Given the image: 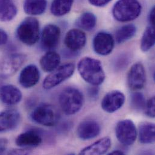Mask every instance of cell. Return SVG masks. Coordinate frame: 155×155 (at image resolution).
Instances as JSON below:
<instances>
[{
    "mask_svg": "<svg viewBox=\"0 0 155 155\" xmlns=\"http://www.w3.org/2000/svg\"><path fill=\"white\" fill-rule=\"evenodd\" d=\"M75 71L73 64L69 63L58 67L44 79L42 86L45 89H51L71 77Z\"/></svg>",
    "mask_w": 155,
    "mask_h": 155,
    "instance_id": "cell-6",
    "label": "cell"
},
{
    "mask_svg": "<svg viewBox=\"0 0 155 155\" xmlns=\"http://www.w3.org/2000/svg\"><path fill=\"white\" fill-rule=\"evenodd\" d=\"M7 153L10 155H28L30 154V152L27 149H13Z\"/></svg>",
    "mask_w": 155,
    "mask_h": 155,
    "instance_id": "cell-33",
    "label": "cell"
},
{
    "mask_svg": "<svg viewBox=\"0 0 155 155\" xmlns=\"http://www.w3.org/2000/svg\"><path fill=\"white\" fill-rule=\"evenodd\" d=\"M31 118L38 124L51 127L55 126L58 122L59 115L53 106L42 104L33 110L31 114Z\"/></svg>",
    "mask_w": 155,
    "mask_h": 155,
    "instance_id": "cell-5",
    "label": "cell"
},
{
    "mask_svg": "<svg viewBox=\"0 0 155 155\" xmlns=\"http://www.w3.org/2000/svg\"><path fill=\"white\" fill-rule=\"evenodd\" d=\"M96 23V16L91 12L83 13L76 21V25L78 27L88 31L92 30L95 28Z\"/></svg>",
    "mask_w": 155,
    "mask_h": 155,
    "instance_id": "cell-26",
    "label": "cell"
},
{
    "mask_svg": "<svg viewBox=\"0 0 155 155\" xmlns=\"http://www.w3.org/2000/svg\"><path fill=\"white\" fill-rule=\"evenodd\" d=\"M26 60L22 53H13L5 57L0 64V71L4 76H10L16 73Z\"/></svg>",
    "mask_w": 155,
    "mask_h": 155,
    "instance_id": "cell-8",
    "label": "cell"
},
{
    "mask_svg": "<svg viewBox=\"0 0 155 155\" xmlns=\"http://www.w3.org/2000/svg\"><path fill=\"white\" fill-rule=\"evenodd\" d=\"M16 13L17 8L12 0H0V21H12Z\"/></svg>",
    "mask_w": 155,
    "mask_h": 155,
    "instance_id": "cell-23",
    "label": "cell"
},
{
    "mask_svg": "<svg viewBox=\"0 0 155 155\" xmlns=\"http://www.w3.org/2000/svg\"><path fill=\"white\" fill-rule=\"evenodd\" d=\"M22 97L21 91L15 86L5 84L0 87V100L6 105H15L21 101Z\"/></svg>",
    "mask_w": 155,
    "mask_h": 155,
    "instance_id": "cell-17",
    "label": "cell"
},
{
    "mask_svg": "<svg viewBox=\"0 0 155 155\" xmlns=\"http://www.w3.org/2000/svg\"><path fill=\"white\" fill-rule=\"evenodd\" d=\"M112 0H89V3L96 7H103L107 5Z\"/></svg>",
    "mask_w": 155,
    "mask_h": 155,
    "instance_id": "cell-30",
    "label": "cell"
},
{
    "mask_svg": "<svg viewBox=\"0 0 155 155\" xmlns=\"http://www.w3.org/2000/svg\"><path fill=\"white\" fill-rule=\"evenodd\" d=\"M42 142L41 135L35 131L29 130L19 134L15 141L16 144L22 148L36 147Z\"/></svg>",
    "mask_w": 155,
    "mask_h": 155,
    "instance_id": "cell-18",
    "label": "cell"
},
{
    "mask_svg": "<svg viewBox=\"0 0 155 155\" xmlns=\"http://www.w3.org/2000/svg\"><path fill=\"white\" fill-rule=\"evenodd\" d=\"M78 70L81 78L92 86L101 84L106 78L101 62L92 58L81 59L78 63Z\"/></svg>",
    "mask_w": 155,
    "mask_h": 155,
    "instance_id": "cell-1",
    "label": "cell"
},
{
    "mask_svg": "<svg viewBox=\"0 0 155 155\" xmlns=\"http://www.w3.org/2000/svg\"><path fill=\"white\" fill-rule=\"evenodd\" d=\"M20 114L15 109H9L0 113V133L15 129L20 122Z\"/></svg>",
    "mask_w": 155,
    "mask_h": 155,
    "instance_id": "cell-16",
    "label": "cell"
},
{
    "mask_svg": "<svg viewBox=\"0 0 155 155\" xmlns=\"http://www.w3.org/2000/svg\"><path fill=\"white\" fill-rule=\"evenodd\" d=\"M146 99L144 95L140 92H135L130 97V106L132 108L138 112L144 109L146 106Z\"/></svg>",
    "mask_w": 155,
    "mask_h": 155,
    "instance_id": "cell-28",
    "label": "cell"
},
{
    "mask_svg": "<svg viewBox=\"0 0 155 155\" xmlns=\"http://www.w3.org/2000/svg\"><path fill=\"white\" fill-rule=\"evenodd\" d=\"M101 132V127L95 120L88 119L81 121L78 126V137L82 140H89L97 137Z\"/></svg>",
    "mask_w": 155,
    "mask_h": 155,
    "instance_id": "cell-13",
    "label": "cell"
},
{
    "mask_svg": "<svg viewBox=\"0 0 155 155\" xmlns=\"http://www.w3.org/2000/svg\"><path fill=\"white\" fill-rule=\"evenodd\" d=\"M139 140L143 144H150L155 142V126L152 123H143L139 126Z\"/></svg>",
    "mask_w": 155,
    "mask_h": 155,
    "instance_id": "cell-21",
    "label": "cell"
},
{
    "mask_svg": "<svg viewBox=\"0 0 155 155\" xmlns=\"http://www.w3.org/2000/svg\"><path fill=\"white\" fill-rule=\"evenodd\" d=\"M155 97H152L146 103V106L144 110L146 115L150 118H155Z\"/></svg>",
    "mask_w": 155,
    "mask_h": 155,
    "instance_id": "cell-29",
    "label": "cell"
},
{
    "mask_svg": "<svg viewBox=\"0 0 155 155\" xmlns=\"http://www.w3.org/2000/svg\"><path fill=\"white\" fill-rule=\"evenodd\" d=\"M74 0H54L51 5V13L56 16H64L71 10Z\"/></svg>",
    "mask_w": 155,
    "mask_h": 155,
    "instance_id": "cell-24",
    "label": "cell"
},
{
    "mask_svg": "<svg viewBox=\"0 0 155 155\" xmlns=\"http://www.w3.org/2000/svg\"><path fill=\"white\" fill-rule=\"evenodd\" d=\"M61 63L60 55L53 51L45 53L40 59V65L43 71L51 73L56 69Z\"/></svg>",
    "mask_w": 155,
    "mask_h": 155,
    "instance_id": "cell-20",
    "label": "cell"
},
{
    "mask_svg": "<svg viewBox=\"0 0 155 155\" xmlns=\"http://www.w3.org/2000/svg\"><path fill=\"white\" fill-rule=\"evenodd\" d=\"M8 141L5 138H0V155L4 154L7 150Z\"/></svg>",
    "mask_w": 155,
    "mask_h": 155,
    "instance_id": "cell-32",
    "label": "cell"
},
{
    "mask_svg": "<svg viewBox=\"0 0 155 155\" xmlns=\"http://www.w3.org/2000/svg\"><path fill=\"white\" fill-rule=\"evenodd\" d=\"M59 104L62 111L67 115H74L83 107L84 98L80 90L74 87H67L60 94Z\"/></svg>",
    "mask_w": 155,
    "mask_h": 155,
    "instance_id": "cell-2",
    "label": "cell"
},
{
    "mask_svg": "<svg viewBox=\"0 0 155 155\" xmlns=\"http://www.w3.org/2000/svg\"><path fill=\"white\" fill-rule=\"evenodd\" d=\"M141 5L138 0H118L112 9L114 18L120 22H129L141 14Z\"/></svg>",
    "mask_w": 155,
    "mask_h": 155,
    "instance_id": "cell-3",
    "label": "cell"
},
{
    "mask_svg": "<svg viewBox=\"0 0 155 155\" xmlns=\"http://www.w3.org/2000/svg\"><path fill=\"white\" fill-rule=\"evenodd\" d=\"M108 155H124V153L123 152H122L121 150H114L112 152H110L108 153Z\"/></svg>",
    "mask_w": 155,
    "mask_h": 155,
    "instance_id": "cell-36",
    "label": "cell"
},
{
    "mask_svg": "<svg viewBox=\"0 0 155 155\" xmlns=\"http://www.w3.org/2000/svg\"><path fill=\"white\" fill-rule=\"evenodd\" d=\"M40 73L35 65H28L24 67L20 73L19 83L24 88L35 86L39 81Z\"/></svg>",
    "mask_w": 155,
    "mask_h": 155,
    "instance_id": "cell-15",
    "label": "cell"
},
{
    "mask_svg": "<svg viewBox=\"0 0 155 155\" xmlns=\"http://www.w3.org/2000/svg\"><path fill=\"white\" fill-rule=\"evenodd\" d=\"M64 42L67 48L73 51H78L86 45V36L81 30L71 29L66 34Z\"/></svg>",
    "mask_w": 155,
    "mask_h": 155,
    "instance_id": "cell-14",
    "label": "cell"
},
{
    "mask_svg": "<svg viewBox=\"0 0 155 155\" xmlns=\"http://www.w3.org/2000/svg\"><path fill=\"white\" fill-rule=\"evenodd\" d=\"M115 135L121 144L126 146H132L137 138V130L134 123L128 119L120 121L115 127Z\"/></svg>",
    "mask_w": 155,
    "mask_h": 155,
    "instance_id": "cell-7",
    "label": "cell"
},
{
    "mask_svg": "<svg viewBox=\"0 0 155 155\" xmlns=\"http://www.w3.org/2000/svg\"><path fill=\"white\" fill-rule=\"evenodd\" d=\"M111 140L108 137L103 138L92 144L83 148L80 152V155H104L107 152L111 147Z\"/></svg>",
    "mask_w": 155,
    "mask_h": 155,
    "instance_id": "cell-19",
    "label": "cell"
},
{
    "mask_svg": "<svg viewBox=\"0 0 155 155\" xmlns=\"http://www.w3.org/2000/svg\"><path fill=\"white\" fill-rule=\"evenodd\" d=\"M115 45V40L109 33L101 31L98 33L93 39V48L95 52L100 56H107L111 53Z\"/></svg>",
    "mask_w": 155,
    "mask_h": 155,
    "instance_id": "cell-9",
    "label": "cell"
},
{
    "mask_svg": "<svg viewBox=\"0 0 155 155\" xmlns=\"http://www.w3.org/2000/svg\"><path fill=\"white\" fill-rule=\"evenodd\" d=\"M61 29L54 24H48L44 27L41 33V45L46 50L51 51L59 44Z\"/></svg>",
    "mask_w": 155,
    "mask_h": 155,
    "instance_id": "cell-11",
    "label": "cell"
},
{
    "mask_svg": "<svg viewBox=\"0 0 155 155\" xmlns=\"http://www.w3.org/2000/svg\"><path fill=\"white\" fill-rule=\"evenodd\" d=\"M98 92H99V89L98 87V86H93V87H91L88 91L89 95L92 99L96 98L98 97Z\"/></svg>",
    "mask_w": 155,
    "mask_h": 155,
    "instance_id": "cell-31",
    "label": "cell"
},
{
    "mask_svg": "<svg viewBox=\"0 0 155 155\" xmlns=\"http://www.w3.org/2000/svg\"><path fill=\"white\" fill-rule=\"evenodd\" d=\"M47 5V0H24L23 8L27 14L36 16L44 13Z\"/></svg>",
    "mask_w": 155,
    "mask_h": 155,
    "instance_id": "cell-22",
    "label": "cell"
},
{
    "mask_svg": "<svg viewBox=\"0 0 155 155\" xmlns=\"http://www.w3.org/2000/svg\"><path fill=\"white\" fill-rule=\"evenodd\" d=\"M8 40L7 33L2 29H0V45L6 44Z\"/></svg>",
    "mask_w": 155,
    "mask_h": 155,
    "instance_id": "cell-34",
    "label": "cell"
},
{
    "mask_svg": "<svg viewBox=\"0 0 155 155\" xmlns=\"http://www.w3.org/2000/svg\"><path fill=\"white\" fill-rule=\"evenodd\" d=\"M155 27L149 26L145 30L141 41V50L143 52L149 51L155 45Z\"/></svg>",
    "mask_w": 155,
    "mask_h": 155,
    "instance_id": "cell-27",
    "label": "cell"
},
{
    "mask_svg": "<svg viewBox=\"0 0 155 155\" xmlns=\"http://www.w3.org/2000/svg\"><path fill=\"white\" fill-rule=\"evenodd\" d=\"M16 35L19 40L24 44L28 46L35 45L40 36L39 21L33 17L26 18L19 25Z\"/></svg>",
    "mask_w": 155,
    "mask_h": 155,
    "instance_id": "cell-4",
    "label": "cell"
},
{
    "mask_svg": "<svg viewBox=\"0 0 155 155\" xmlns=\"http://www.w3.org/2000/svg\"><path fill=\"white\" fill-rule=\"evenodd\" d=\"M125 102V95L117 90H114L107 93L103 97L101 106L102 109L107 113H114L118 110Z\"/></svg>",
    "mask_w": 155,
    "mask_h": 155,
    "instance_id": "cell-12",
    "label": "cell"
},
{
    "mask_svg": "<svg viewBox=\"0 0 155 155\" xmlns=\"http://www.w3.org/2000/svg\"><path fill=\"white\" fill-rule=\"evenodd\" d=\"M149 22L151 26L155 27V7H153L149 15Z\"/></svg>",
    "mask_w": 155,
    "mask_h": 155,
    "instance_id": "cell-35",
    "label": "cell"
},
{
    "mask_svg": "<svg viewBox=\"0 0 155 155\" xmlns=\"http://www.w3.org/2000/svg\"><path fill=\"white\" fill-rule=\"evenodd\" d=\"M146 74L144 67L141 63H136L130 68L127 74V84L132 91L143 89L146 84Z\"/></svg>",
    "mask_w": 155,
    "mask_h": 155,
    "instance_id": "cell-10",
    "label": "cell"
},
{
    "mask_svg": "<svg viewBox=\"0 0 155 155\" xmlns=\"http://www.w3.org/2000/svg\"><path fill=\"white\" fill-rule=\"evenodd\" d=\"M137 33V27L134 24L122 26L116 32L115 41L118 44H123L131 39Z\"/></svg>",
    "mask_w": 155,
    "mask_h": 155,
    "instance_id": "cell-25",
    "label": "cell"
}]
</instances>
